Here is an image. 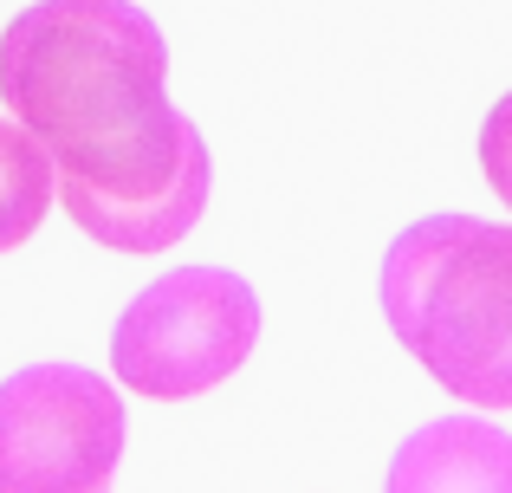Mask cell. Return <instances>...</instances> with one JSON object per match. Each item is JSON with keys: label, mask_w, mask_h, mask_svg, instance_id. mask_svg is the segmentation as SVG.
<instances>
[{"label": "cell", "mask_w": 512, "mask_h": 493, "mask_svg": "<svg viewBox=\"0 0 512 493\" xmlns=\"http://www.w3.org/2000/svg\"><path fill=\"white\" fill-rule=\"evenodd\" d=\"M0 104L46 143L59 208L117 253H163L208 208V143L169 104L163 26L137 0H33L0 33Z\"/></svg>", "instance_id": "1"}, {"label": "cell", "mask_w": 512, "mask_h": 493, "mask_svg": "<svg viewBox=\"0 0 512 493\" xmlns=\"http://www.w3.org/2000/svg\"><path fill=\"white\" fill-rule=\"evenodd\" d=\"M383 318L454 403L512 409V228L480 215L402 228L383 253Z\"/></svg>", "instance_id": "2"}, {"label": "cell", "mask_w": 512, "mask_h": 493, "mask_svg": "<svg viewBox=\"0 0 512 493\" xmlns=\"http://www.w3.org/2000/svg\"><path fill=\"white\" fill-rule=\"evenodd\" d=\"M260 344V299L227 266H175L124 305L111 331V370L124 390L156 403L227 383Z\"/></svg>", "instance_id": "3"}, {"label": "cell", "mask_w": 512, "mask_h": 493, "mask_svg": "<svg viewBox=\"0 0 512 493\" xmlns=\"http://www.w3.org/2000/svg\"><path fill=\"white\" fill-rule=\"evenodd\" d=\"M124 403L85 364H26L0 383V493H111Z\"/></svg>", "instance_id": "4"}, {"label": "cell", "mask_w": 512, "mask_h": 493, "mask_svg": "<svg viewBox=\"0 0 512 493\" xmlns=\"http://www.w3.org/2000/svg\"><path fill=\"white\" fill-rule=\"evenodd\" d=\"M383 493H512V435L480 416H441L396 448Z\"/></svg>", "instance_id": "5"}, {"label": "cell", "mask_w": 512, "mask_h": 493, "mask_svg": "<svg viewBox=\"0 0 512 493\" xmlns=\"http://www.w3.org/2000/svg\"><path fill=\"white\" fill-rule=\"evenodd\" d=\"M52 202H59V169L46 143L20 117H0V253L33 241Z\"/></svg>", "instance_id": "6"}, {"label": "cell", "mask_w": 512, "mask_h": 493, "mask_svg": "<svg viewBox=\"0 0 512 493\" xmlns=\"http://www.w3.org/2000/svg\"><path fill=\"white\" fill-rule=\"evenodd\" d=\"M480 169H487L493 195L512 208V91L487 111V124H480Z\"/></svg>", "instance_id": "7"}]
</instances>
